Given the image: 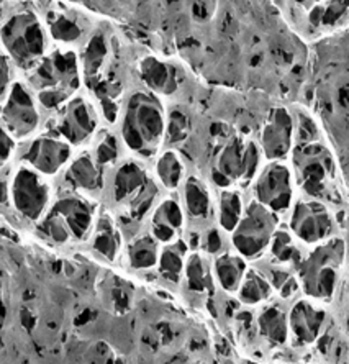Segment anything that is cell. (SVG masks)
I'll list each match as a JSON object with an SVG mask.
<instances>
[{"label": "cell", "mask_w": 349, "mask_h": 364, "mask_svg": "<svg viewBox=\"0 0 349 364\" xmlns=\"http://www.w3.org/2000/svg\"><path fill=\"white\" fill-rule=\"evenodd\" d=\"M117 123L120 128L117 135L131 158L144 161L158 156L166 141L168 125L163 99L146 89L135 90L123 100Z\"/></svg>", "instance_id": "6da1fadb"}, {"label": "cell", "mask_w": 349, "mask_h": 364, "mask_svg": "<svg viewBox=\"0 0 349 364\" xmlns=\"http://www.w3.org/2000/svg\"><path fill=\"white\" fill-rule=\"evenodd\" d=\"M26 76L25 82L33 92L41 114H56L84 87L79 51L66 48L55 46Z\"/></svg>", "instance_id": "7a4b0ae2"}, {"label": "cell", "mask_w": 349, "mask_h": 364, "mask_svg": "<svg viewBox=\"0 0 349 364\" xmlns=\"http://www.w3.org/2000/svg\"><path fill=\"white\" fill-rule=\"evenodd\" d=\"M345 256L346 245L340 237L307 250L304 259L295 269L304 296L325 305L331 302L341 282Z\"/></svg>", "instance_id": "3957f363"}, {"label": "cell", "mask_w": 349, "mask_h": 364, "mask_svg": "<svg viewBox=\"0 0 349 364\" xmlns=\"http://www.w3.org/2000/svg\"><path fill=\"white\" fill-rule=\"evenodd\" d=\"M0 43L14 66L25 73L33 69L51 51V40L41 15L31 10H21L4 21Z\"/></svg>", "instance_id": "277c9868"}, {"label": "cell", "mask_w": 349, "mask_h": 364, "mask_svg": "<svg viewBox=\"0 0 349 364\" xmlns=\"http://www.w3.org/2000/svg\"><path fill=\"white\" fill-rule=\"evenodd\" d=\"M287 161L300 196L323 202L330 199L336 178V161L330 146L321 140L295 144Z\"/></svg>", "instance_id": "5b68a950"}, {"label": "cell", "mask_w": 349, "mask_h": 364, "mask_svg": "<svg viewBox=\"0 0 349 364\" xmlns=\"http://www.w3.org/2000/svg\"><path fill=\"white\" fill-rule=\"evenodd\" d=\"M281 222V217L249 199L246 202L243 217L233 232L228 235V243L235 253L240 255L245 261L256 263L266 256L272 235Z\"/></svg>", "instance_id": "8992f818"}, {"label": "cell", "mask_w": 349, "mask_h": 364, "mask_svg": "<svg viewBox=\"0 0 349 364\" xmlns=\"http://www.w3.org/2000/svg\"><path fill=\"white\" fill-rule=\"evenodd\" d=\"M97 105L87 94L79 92L51 117V130L74 149L90 146L100 133Z\"/></svg>", "instance_id": "52a82bcc"}, {"label": "cell", "mask_w": 349, "mask_h": 364, "mask_svg": "<svg viewBox=\"0 0 349 364\" xmlns=\"http://www.w3.org/2000/svg\"><path fill=\"white\" fill-rule=\"evenodd\" d=\"M287 228L305 250L315 248L336 237V218L323 200L299 196L286 215Z\"/></svg>", "instance_id": "ba28073f"}, {"label": "cell", "mask_w": 349, "mask_h": 364, "mask_svg": "<svg viewBox=\"0 0 349 364\" xmlns=\"http://www.w3.org/2000/svg\"><path fill=\"white\" fill-rule=\"evenodd\" d=\"M252 200L284 218L299 197L297 182L289 161H269L262 164L251 182Z\"/></svg>", "instance_id": "9c48e42d"}, {"label": "cell", "mask_w": 349, "mask_h": 364, "mask_svg": "<svg viewBox=\"0 0 349 364\" xmlns=\"http://www.w3.org/2000/svg\"><path fill=\"white\" fill-rule=\"evenodd\" d=\"M9 199L26 220L38 223L53 205V184L26 164H20L9 184Z\"/></svg>", "instance_id": "30bf717a"}, {"label": "cell", "mask_w": 349, "mask_h": 364, "mask_svg": "<svg viewBox=\"0 0 349 364\" xmlns=\"http://www.w3.org/2000/svg\"><path fill=\"white\" fill-rule=\"evenodd\" d=\"M262 164L264 158L257 141L245 136H235L220 149L215 169L223 179L222 187H240L251 184Z\"/></svg>", "instance_id": "8fae6325"}, {"label": "cell", "mask_w": 349, "mask_h": 364, "mask_svg": "<svg viewBox=\"0 0 349 364\" xmlns=\"http://www.w3.org/2000/svg\"><path fill=\"white\" fill-rule=\"evenodd\" d=\"M43 114L25 79H15L0 105V122L15 141L30 140L38 132Z\"/></svg>", "instance_id": "7c38bea8"}, {"label": "cell", "mask_w": 349, "mask_h": 364, "mask_svg": "<svg viewBox=\"0 0 349 364\" xmlns=\"http://www.w3.org/2000/svg\"><path fill=\"white\" fill-rule=\"evenodd\" d=\"M74 149L68 141L59 138L56 133L46 130L25 141L20 151L21 164L35 169L36 173L51 179L56 178L66 169V166L74 158Z\"/></svg>", "instance_id": "4fadbf2b"}, {"label": "cell", "mask_w": 349, "mask_h": 364, "mask_svg": "<svg viewBox=\"0 0 349 364\" xmlns=\"http://www.w3.org/2000/svg\"><path fill=\"white\" fill-rule=\"evenodd\" d=\"M41 18L51 43L58 48L79 51L94 33L90 20L82 12L64 4L51 5Z\"/></svg>", "instance_id": "5bb4252c"}, {"label": "cell", "mask_w": 349, "mask_h": 364, "mask_svg": "<svg viewBox=\"0 0 349 364\" xmlns=\"http://www.w3.org/2000/svg\"><path fill=\"white\" fill-rule=\"evenodd\" d=\"M257 144L264 163L287 161L295 146L294 114L287 107H274L267 114L261 127Z\"/></svg>", "instance_id": "9a60e30c"}, {"label": "cell", "mask_w": 349, "mask_h": 364, "mask_svg": "<svg viewBox=\"0 0 349 364\" xmlns=\"http://www.w3.org/2000/svg\"><path fill=\"white\" fill-rule=\"evenodd\" d=\"M289 333L300 345H311L320 340L328 325V312L325 304L310 297H297L287 310Z\"/></svg>", "instance_id": "2e32d148"}, {"label": "cell", "mask_w": 349, "mask_h": 364, "mask_svg": "<svg viewBox=\"0 0 349 364\" xmlns=\"http://www.w3.org/2000/svg\"><path fill=\"white\" fill-rule=\"evenodd\" d=\"M151 179L153 176L144 161L127 156L107 171L105 187L109 186L112 200L117 205L127 207Z\"/></svg>", "instance_id": "e0dca14e"}, {"label": "cell", "mask_w": 349, "mask_h": 364, "mask_svg": "<svg viewBox=\"0 0 349 364\" xmlns=\"http://www.w3.org/2000/svg\"><path fill=\"white\" fill-rule=\"evenodd\" d=\"M50 210L58 213L68 225L73 240H87L92 233L97 210L90 197L76 194V192H61L55 197Z\"/></svg>", "instance_id": "ac0fdd59"}, {"label": "cell", "mask_w": 349, "mask_h": 364, "mask_svg": "<svg viewBox=\"0 0 349 364\" xmlns=\"http://www.w3.org/2000/svg\"><path fill=\"white\" fill-rule=\"evenodd\" d=\"M61 174L63 182L66 184L64 192H76V194L90 197L100 194L105 189L107 171L95 161L89 149L74 154L71 163L66 166Z\"/></svg>", "instance_id": "d6986e66"}, {"label": "cell", "mask_w": 349, "mask_h": 364, "mask_svg": "<svg viewBox=\"0 0 349 364\" xmlns=\"http://www.w3.org/2000/svg\"><path fill=\"white\" fill-rule=\"evenodd\" d=\"M186 222L187 217L184 208H182L181 199L177 196L169 194L161 197L153 212L149 213L148 233L161 246L171 245L184 237Z\"/></svg>", "instance_id": "ffe728a7"}, {"label": "cell", "mask_w": 349, "mask_h": 364, "mask_svg": "<svg viewBox=\"0 0 349 364\" xmlns=\"http://www.w3.org/2000/svg\"><path fill=\"white\" fill-rule=\"evenodd\" d=\"M181 203L187 220L207 223L213 220L215 197L207 182L195 174H189L181 186Z\"/></svg>", "instance_id": "44dd1931"}, {"label": "cell", "mask_w": 349, "mask_h": 364, "mask_svg": "<svg viewBox=\"0 0 349 364\" xmlns=\"http://www.w3.org/2000/svg\"><path fill=\"white\" fill-rule=\"evenodd\" d=\"M139 77L149 92L159 99L169 97L181 85V74L173 63L148 56L139 63Z\"/></svg>", "instance_id": "7402d4cb"}, {"label": "cell", "mask_w": 349, "mask_h": 364, "mask_svg": "<svg viewBox=\"0 0 349 364\" xmlns=\"http://www.w3.org/2000/svg\"><path fill=\"white\" fill-rule=\"evenodd\" d=\"M305 253H307V250L295 240L291 230L287 228V225L281 222V225H279L272 235L264 259L269 261V263L289 267V269L295 271L300 264V261L304 259Z\"/></svg>", "instance_id": "603a6c76"}, {"label": "cell", "mask_w": 349, "mask_h": 364, "mask_svg": "<svg viewBox=\"0 0 349 364\" xmlns=\"http://www.w3.org/2000/svg\"><path fill=\"white\" fill-rule=\"evenodd\" d=\"M249 263L236 255L232 248L212 258V272L215 286L228 294H236L241 286V281L248 271Z\"/></svg>", "instance_id": "cb8c5ba5"}, {"label": "cell", "mask_w": 349, "mask_h": 364, "mask_svg": "<svg viewBox=\"0 0 349 364\" xmlns=\"http://www.w3.org/2000/svg\"><path fill=\"white\" fill-rule=\"evenodd\" d=\"M246 200L240 187H222L215 197L213 218L225 235H230L243 217Z\"/></svg>", "instance_id": "d4e9b609"}, {"label": "cell", "mask_w": 349, "mask_h": 364, "mask_svg": "<svg viewBox=\"0 0 349 364\" xmlns=\"http://www.w3.org/2000/svg\"><path fill=\"white\" fill-rule=\"evenodd\" d=\"M90 243L95 253L110 263H115L122 256L123 237L120 225H117L109 213H102L90 233Z\"/></svg>", "instance_id": "484cf974"}, {"label": "cell", "mask_w": 349, "mask_h": 364, "mask_svg": "<svg viewBox=\"0 0 349 364\" xmlns=\"http://www.w3.org/2000/svg\"><path fill=\"white\" fill-rule=\"evenodd\" d=\"M109 56V43L104 33L94 31L92 36L85 41V45L79 50L80 73H82V84L92 85L100 81V73L105 66V60Z\"/></svg>", "instance_id": "4316f807"}, {"label": "cell", "mask_w": 349, "mask_h": 364, "mask_svg": "<svg viewBox=\"0 0 349 364\" xmlns=\"http://www.w3.org/2000/svg\"><path fill=\"white\" fill-rule=\"evenodd\" d=\"M182 282L194 294H212L217 286L213 279L210 256L198 250H190L186 259Z\"/></svg>", "instance_id": "83f0119b"}, {"label": "cell", "mask_w": 349, "mask_h": 364, "mask_svg": "<svg viewBox=\"0 0 349 364\" xmlns=\"http://www.w3.org/2000/svg\"><path fill=\"white\" fill-rule=\"evenodd\" d=\"M256 323L257 328H259V333L274 345H286L291 340L287 310L281 304L271 301L261 305L259 314L256 317Z\"/></svg>", "instance_id": "f1b7e54d"}, {"label": "cell", "mask_w": 349, "mask_h": 364, "mask_svg": "<svg viewBox=\"0 0 349 364\" xmlns=\"http://www.w3.org/2000/svg\"><path fill=\"white\" fill-rule=\"evenodd\" d=\"M153 178L158 182L163 191H168L173 194L181 189L187 178V169L184 159L179 156L176 149H164L158 153L154 161V176Z\"/></svg>", "instance_id": "f546056e"}, {"label": "cell", "mask_w": 349, "mask_h": 364, "mask_svg": "<svg viewBox=\"0 0 349 364\" xmlns=\"http://www.w3.org/2000/svg\"><path fill=\"white\" fill-rule=\"evenodd\" d=\"M189 251L190 246L184 237L171 245L161 246L159 259L158 264H156L158 274L168 282H182V274H184V266Z\"/></svg>", "instance_id": "4dcf8cb0"}, {"label": "cell", "mask_w": 349, "mask_h": 364, "mask_svg": "<svg viewBox=\"0 0 349 364\" xmlns=\"http://www.w3.org/2000/svg\"><path fill=\"white\" fill-rule=\"evenodd\" d=\"M274 296H276V292H274L269 281L256 266L249 264L238 292H236L238 301L246 307H259V305L271 302Z\"/></svg>", "instance_id": "1f68e13d"}, {"label": "cell", "mask_w": 349, "mask_h": 364, "mask_svg": "<svg viewBox=\"0 0 349 364\" xmlns=\"http://www.w3.org/2000/svg\"><path fill=\"white\" fill-rule=\"evenodd\" d=\"M161 245L148 232L136 235L127 248V258L131 269L135 271H151L156 269L159 259Z\"/></svg>", "instance_id": "d6a6232c"}, {"label": "cell", "mask_w": 349, "mask_h": 364, "mask_svg": "<svg viewBox=\"0 0 349 364\" xmlns=\"http://www.w3.org/2000/svg\"><path fill=\"white\" fill-rule=\"evenodd\" d=\"M89 151L92 153L102 168L109 171L123 158V144L117 133L112 130H100L95 140L90 143Z\"/></svg>", "instance_id": "836d02e7"}, {"label": "cell", "mask_w": 349, "mask_h": 364, "mask_svg": "<svg viewBox=\"0 0 349 364\" xmlns=\"http://www.w3.org/2000/svg\"><path fill=\"white\" fill-rule=\"evenodd\" d=\"M40 223V232L43 237L51 240L56 245H66L73 240V235L69 232L68 225L64 223L61 217L53 210H48L45 217L38 222Z\"/></svg>", "instance_id": "e575fe53"}, {"label": "cell", "mask_w": 349, "mask_h": 364, "mask_svg": "<svg viewBox=\"0 0 349 364\" xmlns=\"http://www.w3.org/2000/svg\"><path fill=\"white\" fill-rule=\"evenodd\" d=\"M227 237L228 235H225L218 227L207 228V232L203 233V238L198 242V245L202 243V253L210 256V258H215V256L223 253L225 250H228L225 248V245H227Z\"/></svg>", "instance_id": "d590c367"}, {"label": "cell", "mask_w": 349, "mask_h": 364, "mask_svg": "<svg viewBox=\"0 0 349 364\" xmlns=\"http://www.w3.org/2000/svg\"><path fill=\"white\" fill-rule=\"evenodd\" d=\"M14 71V63L10 61V58L5 55L2 50H0V105H2V102L9 95V90L15 81Z\"/></svg>", "instance_id": "8d00e7d4"}, {"label": "cell", "mask_w": 349, "mask_h": 364, "mask_svg": "<svg viewBox=\"0 0 349 364\" xmlns=\"http://www.w3.org/2000/svg\"><path fill=\"white\" fill-rule=\"evenodd\" d=\"M15 151H17V141L14 140L12 135L5 130L2 122H0V163L10 159Z\"/></svg>", "instance_id": "74e56055"}]
</instances>
